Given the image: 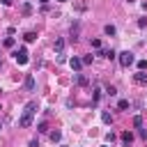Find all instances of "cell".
Masks as SVG:
<instances>
[{
	"instance_id": "cell-16",
	"label": "cell",
	"mask_w": 147,
	"mask_h": 147,
	"mask_svg": "<svg viewBox=\"0 0 147 147\" xmlns=\"http://www.w3.org/2000/svg\"><path fill=\"white\" fill-rule=\"evenodd\" d=\"M133 124H136V129H142V117L136 115V117H133Z\"/></svg>"
},
{
	"instance_id": "cell-12",
	"label": "cell",
	"mask_w": 147,
	"mask_h": 147,
	"mask_svg": "<svg viewBox=\"0 0 147 147\" xmlns=\"http://www.w3.org/2000/svg\"><path fill=\"white\" fill-rule=\"evenodd\" d=\"M103 32H106V34H108V37H113V34H115V32H117V30H115V25H110V23H108V25H106V28H103Z\"/></svg>"
},
{
	"instance_id": "cell-4",
	"label": "cell",
	"mask_w": 147,
	"mask_h": 147,
	"mask_svg": "<svg viewBox=\"0 0 147 147\" xmlns=\"http://www.w3.org/2000/svg\"><path fill=\"white\" fill-rule=\"evenodd\" d=\"M122 147H131V142H133V133L131 131H122Z\"/></svg>"
},
{
	"instance_id": "cell-9",
	"label": "cell",
	"mask_w": 147,
	"mask_h": 147,
	"mask_svg": "<svg viewBox=\"0 0 147 147\" xmlns=\"http://www.w3.org/2000/svg\"><path fill=\"white\" fill-rule=\"evenodd\" d=\"M101 55H103V57H108V60H115V57H117V53H115L113 48H103V51H101Z\"/></svg>"
},
{
	"instance_id": "cell-26",
	"label": "cell",
	"mask_w": 147,
	"mask_h": 147,
	"mask_svg": "<svg viewBox=\"0 0 147 147\" xmlns=\"http://www.w3.org/2000/svg\"><path fill=\"white\" fill-rule=\"evenodd\" d=\"M57 2H67V0H57Z\"/></svg>"
},
{
	"instance_id": "cell-13",
	"label": "cell",
	"mask_w": 147,
	"mask_h": 147,
	"mask_svg": "<svg viewBox=\"0 0 147 147\" xmlns=\"http://www.w3.org/2000/svg\"><path fill=\"white\" fill-rule=\"evenodd\" d=\"M126 108H129V101L126 99H119L117 101V110H126Z\"/></svg>"
},
{
	"instance_id": "cell-7",
	"label": "cell",
	"mask_w": 147,
	"mask_h": 147,
	"mask_svg": "<svg viewBox=\"0 0 147 147\" xmlns=\"http://www.w3.org/2000/svg\"><path fill=\"white\" fill-rule=\"evenodd\" d=\"M25 90H28V92H32V90H34V76H32V74H28V76H25Z\"/></svg>"
},
{
	"instance_id": "cell-6",
	"label": "cell",
	"mask_w": 147,
	"mask_h": 147,
	"mask_svg": "<svg viewBox=\"0 0 147 147\" xmlns=\"http://www.w3.org/2000/svg\"><path fill=\"white\" fill-rule=\"evenodd\" d=\"M69 67L78 74V71H80V67H83V60H80V57H71V60H69Z\"/></svg>"
},
{
	"instance_id": "cell-17",
	"label": "cell",
	"mask_w": 147,
	"mask_h": 147,
	"mask_svg": "<svg viewBox=\"0 0 147 147\" xmlns=\"http://www.w3.org/2000/svg\"><path fill=\"white\" fill-rule=\"evenodd\" d=\"M71 37H74V41L78 39V23H76V25H71Z\"/></svg>"
},
{
	"instance_id": "cell-21",
	"label": "cell",
	"mask_w": 147,
	"mask_h": 147,
	"mask_svg": "<svg viewBox=\"0 0 147 147\" xmlns=\"http://www.w3.org/2000/svg\"><path fill=\"white\" fill-rule=\"evenodd\" d=\"M92 48H101V39H92Z\"/></svg>"
},
{
	"instance_id": "cell-23",
	"label": "cell",
	"mask_w": 147,
	"mask_h": 147,
	"mask_svg": "<svg viewBox=\"0 0 147 147\" xmlns=\"http://www.w3.org/2000/svg\"><path fill=\"white\" fill-rule=\"evenodd\" d=\"M99 96H101V90H99V87H94V103L99 101Z\"/></svg>"
},
{
	"instance_id": "cell-8",
	"label": "cell",
	"mask_w": 147,
	"mask_h": 147,
	"mask_svg": "<svg viewBox=\"0 0 147 147\" xmlns=\"http://www.w3.org/2000/svg\"><path fill=\"white\" fill-rule=\"evenodd\" d=\"M55 53L60 55V53H64V39L60 37V39H55Z\"/></svg>"
},
{
	"instance_id": "cell-22",
	"label": "cell",
	"mask_w": 147,
	"mask_h": 147,
	"mask_svg": "<svg viewBox=\"0 0 147 147\" xmlns=\"http://www.w3.org/2000/svg\"><path fill=\"white\" fill-rule=\"evenodd\" d=\"M83 60V64H92V55H85V57H80Z\"/></svg>"
},
{
	"instance_id": "cell-5",
	"label": "cell",
	"mask_w": 147,
	"mask_h": 147,
	"mask_svg": "<svg viewBox=\"0 0 147 147\" xmlns=\"http://www.w3.org/2000/svg\"><path fill=\"white\" fill-rule=\"evenodd\" d=\"M133 80H136L138 85H147V74L138 69V74H133Z\"/></svg>"
},
{
	"instance_id": "cell-25",
	"label": "cell",
	"mask_w": 147,
	"mask_h": 147,
	"mask_svg": "<svg viewBox=\"0 0 147 147\" xmlns=\"http://www.w3.org/2000/svg\"><path fill=\"white\" fill-rule=\"evenodd\" d=\"M37 2H39V5H46V2H48V0H37Z\"/></svg>"
},
{
	"instance_id": "cell-2",
	"label": "cell",
	"mask_w": 147,
	"mask_h": 147,
	"mask_svg": "<svg viewBox=\"0 0 147 147\" xmlns=\"http://www.w3.org/2000/svg\"><path fill=\"white\" fill-rule=\"evenodd\" d=\"M117 57H119V64H122L124 69H129V67L136 62V57H133V53H131V51H122Z\"/></svg>"
},
{
	"instance_id": "cell-11",
	"label": "cell",
	"mask_w": 147,
	"mask_h": 147,
	"mask_svg": "<svg viewBox=\"0 0 147 147\" xmlns=\"http://www.w3.org/2000/svg\"><path fill=\"white\" fill-rule=\"evenodd\" d=\"M23 39H25V44H32V41L37 39V34H34V32H25V34H23Z\"/></svg>"
},
{
	"instance_id": "cell-27",
	"label": "cell",
	"mask_w": 147,
	"mask_h": 147,
	"mask_svg": "<svg viewBox=\"0 0 147 147\" xmlns=\"http://www.w3.org/2000/svg\"><path fill=\"white\" fill-rule=\"evenodd\" d=\"M129 2H133V0H129Z\"/></svg>"
},
{
	"instance_id": "cell-18",
	"label": "cell",
	"mask_w": 147,
	"mask_h": 147,
	"mask_svg": "<svg viewBox=\"0 0 147 147\" xmlns=\"http://www.w3.org/2000/svg\"><path fill=\"white\" fill-rule=\"evenodd\" d=\"M106 94H108V96H115V94H117V90H115L113 85H108V87H106Z\"/></svg>"
},
{
	"instance_id": "cell-14",
	"label": "cell",
	"mask_w": 147,
	"mask_h": 147,
	"mask_svg": "<svg viewBox=\"0 0 147 147\" xmlns=\"http://www.w3.org/2000/svg\"><path fill=\"white\" fill-rule=\"evenodd\" d=\"M76 83H78V85H87V78H85L83 74H76Z\"/></svg>"
},
{
	"instance_id": "cell-15",
	"label": "cell",
	"mask_w": 147,
	"mask_h": 147,
	"mask_svg": "<svg viewBox=\"0 0 147 147\" xmlns=\"http://www.w3.org/2000/svg\"><path fill=\"white\" fill-rule=\"evenodd\" d=\"M101 119H103L106 124H110V122H113V117H110V113H106V110L101 113Z\"/></svg>"
},
{
	"instance_id": "cell-10",
	"label": "cell",
	"mask_w": 147,
	"mask_h": 147,
	"mask_svg": "<svg viewBox=\"0 0 147 147\" xmlns=\"http://www.w3.org/2000/svg\"><path fill=\"white\" fill-rule=\"evenodd\" d=\"M48 138H51L53 142H60V140H62V133H60V131L55 129V131H51V136H48Z\"/></svg>"
},
{
	"instance_id": "cell-20",
	"label": "cell",
	"mask_w": 147,
	"mask_h": 147,
	"mask_svg": "<svg viewBox=\"0 0 147 147\" xmlns=\"http://www.w3.org/2000/svg\"><path fill=\"white\" fill-rule=\"evenodd\" d=\"M138 69L145 71V69H147V60H138Z\"/></svg>"
},
{
	"instance_id": "cell-3",
	"label": "cell",
	"mask_w": 147,
	"mask_h": 147,
	"mask_svg": "<svg viewBox=\"0 0 147 147\" xmlns=\"http://www.w3.org/2000/svg\"><path fill=\"white\" fill-rule=\"evenodd\" d=\"M14 60H16L18 64H28V60H30V57H28V48H25V46L16 48V51H14Z\"/></svg>"
},
{
	"instance_id": "cell-28",
	"label": "cell",
	"mask_w": 147,
	"mask_h": 147,
	"mask_svg": "<svg viewBox=\"0 0 147 147\" xmlns=\"http://www.w3.org/2000/svg\"><path fill=\"white\" fill-rule=\"evenodd\" d=\"M103 147H106V145H103Z\"/></svg>"
},
{
	"instance_id": "cell-1",
	"label": "cell",
	"mask_w": 147,
	"mask_h": 147,
	"mask_svg": "<svg viewBox=\"0 0 147 147\" xmlns=\"http://www.w3.org/2000/svg\"><path fill=\"white\" fill-rule=\"evenodd\" d=\"M34 113H37V101H28L25 108H23V115L18 117V126L21 129H28L32 124V119H34Z\"/></svg>"
},
{
	"instance_id": "cell-19",
	"label": "cell",
	"mask_w": 147,
	"mask_h": 147,
	"mask_svg": "<svg viewBox=\"0 0 147 147\" xmlns=\"http://www.w3.org/2000/svg\"><path fill=\"white\" fill-rule=\"evenodd\" d=\"M2 44H5V46H7V48H11V46H14V37H7V39H5V41H2Z\"/></svg>"
},
{
	"instance_id": "cell-24",
	"label": "cell",
	"mask_w": 147,
	"mask_h": 147,
	"mask_svg": "<svg viewBox=\"0 0 147 147\" xmlns=\"http://www.w3.org/2000/svg\"><path fill=\"white\" fill-rule=\"evenodd\" d=\"M11 2H14V0H2V5H5V7H9Z\"/></svg>"
}]
</instances>
